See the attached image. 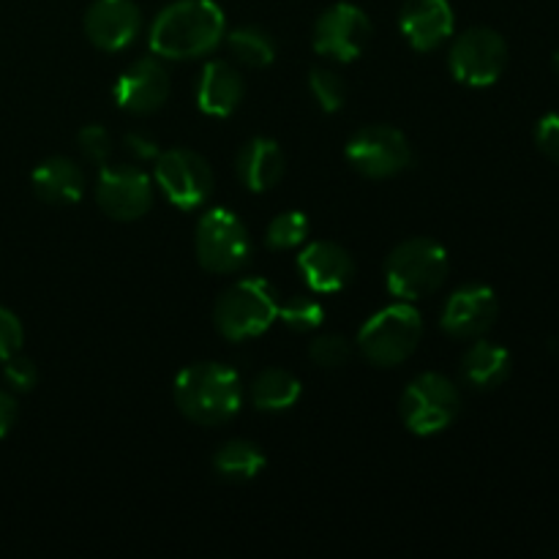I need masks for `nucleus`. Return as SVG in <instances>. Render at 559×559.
Returning <instances> with one entry per match:
<instances>
[{
  "label": "nucleus",
  "mask_w": 559,
  "mask_h": 559,
  "mask_svg": "<svg viewBox=\"0 0 559 559\" xmlns=\"http://www.w3.org/2000/svg\"><path fill=\"white\" fill-rule=\"evenodd\" d=\"M347 162L355 173L371 180H385L404 173L413 164V147L407 136L393 126H364L347 142Z\"/></svg>",
  "instance_id": "nucleus-10"
},
{
  "label": "nucleus",
  "mask_w": 559,
  "mask_h": 559,
  "mask_svg": "<svg viewBox=\"0 0 559 559\" xmlns=\"http://www.w3.org/2000/svg\"><path fill=\"white\" fill-rule=\"evenodd\" d=\"M76 142H80V151L85 153V158H91L93 164H107L109 156H112V136L104 126H85V129L76 134Z\"/></svg>",
  "instance_id": "nucleus-30"
},
{
  "label": "nucleus",
  "mask_w": 559,
  "mask_h": 559,
  "mask_svg": "<svg viewBox=\"0 0 559 559\" xmlns=\"http://www.w3.org/2000/svg\"><path fill=\"white\" fill-rule=\"evenodd\" d=\"M459 407H462V393L437 371H424L404 388L399 399V413H402L404 426L418 437H431L445 431L456 420Z\"/></svg>",
  "instance_id": "nucleus-6"
},
{
  "label": "nucleus",
  "mask_w": 559,
  "mask_h": 559,
  "mask_svg": "<svg viewBox=\"0 0 559 559\" xmlns=\"http://www.w3.org/2000/svg\"><path fill=\"white\" fill-rule=\"evenodd\" d=\"M284 151L271 136H254L235 156L238 180L254 194L273 189L284 175Z\"/></svg>",
  "instance_id": "nucleus-20"
},
{
  "label": "nucleus",
  "mask_w": 559,
  "mask_h": 559,
  "mask_svg": "<svg viewBox=\"0 0 559 559\" xmlns=\"http://www.w3.org/2000/svg\"><path fill=\"white\" fill-rule=\"evenodd\" d=\"M451 260L445 246L431 238H409L391 251L385 262L388 293L399 300L415 304L429 298L445 284Z\"/></svg>",
  "instance_id": "nucleus-4"
},
{
  "label": "nucleus",
  "mask_w": 559,
  "mask_h": 559,
  "mask_svg": "<svg viewBox=\"0 0 559 559\" xmlns=\"http://www.w3.org/2000/svg\"><path fill=\"white\" fill-rule=\"evenodd\" d=\"M246 96V82L240 71L227 60H211L202 69L197 85V107L207 118H229Z\"/></svg>",
  "instance_id": "nucleus-18"
},
{
  "label": "nucleus",
  "mask_w": 559,
  "mask_h": 559,
  "mask_svg": "<svg viewBox=\"0 0 559 559\" xmlns=\"http://www.w3.org/2000/svg\"><path fill=\"white\" fill-rule=\"evenodd\" d=\"M16 415H20V407H16L14 393L0 388V440H3L11 429H14Z\"/></svg>",
  "instance_id": "nucleus-34"
},
{
  "label": "nucleus",
  "mask_w": 559,
  "mask_h": 559,
  "mask_svg": "<svg viewBox=\"0 0 559 559\" xmlns=\"http://www.w3.org/2000/svg\"><path fill=\"white\" fill-rule=\"evenodd\" d=\"M227 47L233 49L235 60L249 69H267L276 60V41L262 27H238L227 36Z\"/></svg>",
  "instance_id": "nucleus-24"
},
{
  "label": "nucleus",
  "mask_w": 559,
  "mask_h": 559,
  "mask_svg": "<svg viewBox=\"0 0 559 559\" xmlns=\"http://www.w3.org/2000/svg\"><path fill=\"white\" fill-rule=\"evenodd\" d=\"M96 202L115 222H136L153 205V178L140 167H102L96 180Z\"/></svg>",
  "instance_id": "nucleus-12"
},
{
  "label": "nucleus",
  "mask_w": 559,
  "mask_h": 559,
  "mask_svg": "<svg viewBox=\"0 0 559 559\" xmlns=\"http://www.w3.org/2000/svg\"><path fill=\"white\" fill-rule=\"evenodd\" d=\"M147 36L156 58H202L227 36V16L213 0H175L158 11Z\"/></svg>",
  "instance_id": "nucleus-1"
},
{
  "label": "nucleus",
  "mask_w": 559,
  "mask_h": 559,
  "mask_svg": "<svg viewBox=\"0 0 559 559\" xmlns=\"http://www.w3.org/2000/svg\"><path fill=\"white\" fill-rule=\"evenodd\" d=\"M278 320V293L267 278L249 276L218 295L213 325L227 342H249L262 336Z\"/></svg>",
  "instance_id": "nucleus-3"
},
{
  "label": "nucleus",
  "mask_w": 559,
  "mask_h": 559,
  "mask_svg": "<svg viewBox=\"0 0 559 559\" xmlns=\"http://www.w3.org/2000/svg\"><path fill=\"white\" fill-rule=\"evenodd\" d=\"M267 459L257 442L249 440H229L213 456V469H216L218 478L229 480V484H246V480H254L257 475L265 469Z\"/></svg>",
  "instance_id": "nucleus-23"
},
{
  "label": "nucleus",
  "mask_w": 559,
  "mask_h": 559,
  "mask_svg": "<svg viewBox=\"0 0 559 559\" xmlns=\"http://www.w3.org/2000/svg\"><path fill=\"white\" fill-rule=\"evenodd\" d=\"M33 194L47 205H76L85 194V173L76 162L66 156L44 158L31 175Z\"/></svg>",
  "instance_id": "nucleus-19"
},
{
  "label": "nucleus",
  "mask_w": 559,
  "mask_h": 559,
  "mask_svg": "<svg viewBox=\"0 0 559 559\" xmlns=\"http://www.w3.org/2000/svg\"><path fill=\"white\" fill-rule=\"evenodd\" d=\"M399 27L418 52H431L453 36L456 16L448 0H407L399 14Z\"/></svg>",
  "instance_id": "nucleus-16"
},
{
  "label": "nucleus",
  "mask_w": 559,
  "mask_h": 559,
  "mask_svg": "<svg viewBox=\"0 0 559 559\" xmlns=\"http://www.w3.org/2000/svg\"><path fill=\"white\" fill-rule=\"evenodd\" d=\"M173 396L183 418L197 426H222L240 413L243 382L229 366L216 360L191 364L175 377Z\"/></svg>",
  "instance_id": "nucleus-2"
},
{
  "label": "nucleus",
  "mask_w": 559,
  "mask_h": 559,
  "mask_svg": "<svg viewBox=\"0 0 559 559\" xmlns=\"http://www.w3.org/2000/svg\"><path fill=\"white\" fill-rule=\"evenodd\" d=\"M309 216L300 211L278 213L265 229V246L273 251H293L309 238Z\"/></svg>",
  "instance_id": "nucleus-25"
},
{
  "label": "nucleus",
  "mask_w": 559,
  "mask_h": 559,
  "mask_svg": "<svg viewBox=\"0 0 559 559\" xmlns=\"http://www.w3.org/2000/svg\"><path fill=\"white\" fill-rule=\"evenodd\" d=\"M142 31V11L134 0H93L85 14V36L102 52H123Z\"/></svg>",
  "instance_id": "nucleus-14"
},
{
  "label": "nucleus",
  "mask_w": 559,
  "mask_h": 559,
  "mask_svg": "<svg viewBox=\"0 0 559 559\" xmlns=\"http://www.w3.org/2000/svg\"><path fill=\"white\" fill-rule=\"evenodd\" d=\"M549 347H551V349H555V353H559V338H555V342H551V344H549Z\"/></svg>",
  "instance_id": "nucleus-35"
},
{
  "label": "nucleus",
  "mask_w": 559,
  "mask_h": 559,
  "mask_svg": "<svg viewBox=\"0 0 559 559\" xmlns=\"http://www.w3.org/2000/svg\"><path fill=\"white\" fill-rule=\"evenodd\" d=\"M278 320L295 333H314L325 320V306L309 295H295L278 304Z\"/></svg>",
  "instance_id": "nucleus-26"
},
{
  "label": "nucleus",
  "mask_w": 559,
  "mask_h": 559,
  "mask_svg": "<svg viewBox=\"0 0 559 559\" xmlns=\"http://www.w3.org/2000/svg\"><path fill=\"white\" fill-rule=\"evenodd\" d=\"M500 314L497 293L486 284H464L445 300L440 325L453 338H480Z\"/></svg>",
  "instance_id": "nucleus-13"
},
{
  "label": "nucleus",
  "mask_w": 559,
  "mask_h": 559,
  "mask_svg": "<svg viewBox=\"0 0 559 559\" xmlns=\"http://www.w3.org/2000/svg\"><path fill=\"white\" fill-rule=\"evenodd\" d=\"M123 145L126 151L131 153L134 158H140V162H156L158 158V145L153 136L142 134V131H129V134L123 136Z\"/></svg>",
  "instance_id": "nucleus-33"
},
{
  "label": "nucleus",
  "mask_w": 559,
  "mask_h": 559,
  "mask_svg": "<svg viewBox=\"0 0 559 559\" xmlns=\"http://www.w3.org/2000/svg\"><path fill=\"white\" fill-rule=\"evenodd\" d=\"M508 66V44L495 27H469L453 41L448 69L467 87H491Z\"/></svg>",
  "instance_id": "nucleus-8"
},
{
  "label": "nucleus",
  "mask_w": 559,
  "mask_h": 559,
  "mask_svg": "<svg viewBox=\"0 0 559 559\" xmlns=\"http://www.w3.org/2000/svg\"><path fill=\"white\" fill-rule=\"evenodd\" d=\"M535 145L546 158L559 164V112H549L535 126Z\"/></svg>",
  "instance_id": "nucleus-32"
},
{
  "label": "nucleus",
  "mask_w": 559,
  "mask_h": 559,
  "mask_svg": "<svg viewBox=\"0 0 559 559\" xmlns=\"http://www.w3.org/2000/svg\"><path fill=\"white\" fill-rule=\"evenodd\" d=\"M115 104L123 112L151 115L169 98V74L158 58H142L118 76L112 87Z\"/></svg>",
  "instance_id": "nucleus-15"
},
{
  "label": "nucleus",
  "mask_w": 559,
  "mask_h": 559,
  "mask_svg": "<svg viewBox=\"0 0 559 559\" xmlns=\"http://www.w3.org/2000/svg\"><path fill=\"white\" fill-rule=\"evenodd\" d=\"M309 91L314 96L317 107L328 115H336L347 104V87L344 80L331 69H311L309 71Z\"/></svg>",
  "instance_id": "nucleus-27"
},
{
  "label": "nucleus",
  "mask_w": 559,
  "mask_h": 559,
  "mask_svg": "<svg viewBox=\"0 0 559 559\" xmlns=\"http://www.w3.org/2000/svg\"><path fill=\"white\" fill-rule=\"evenodd\" d=\"M309 358L322 369H338V366L349 364V358H353V344H349V338L336 336V333H325V336H317L309 344Z\"/></svg>",
  "instance_id": "nucleus-28"
},
{
  "label": "nucleus",
  "mask_w": 559,
  "mask_h": 559,
  "mask_svg": "<svg viewBox=\"0 0 559 559\" xmlns=\"http://www.w3.org/2000/svg\"><path fill=\"white\" fill-rule=\"evenodd\" d=\"M197 260L207 273H238L251 260V235L243 218L227 207H211L197 222Z\"/></svg>",
  "instance_id": "nucleus-7"
},
{
  "label": "nucleus",
  "mask_w": 559,
  "mask_h": 559,
  "mask_svg": "<svg viewBox=\"0 0 559 559\" xmlns=\"http://www.w3.org/2000/svg\"><path fill=\"white\" fill-rule=\"evenodd\" d=\"M555 69H557V74H559V49L555 52Z\"/></svg>",
  "instance_id": "nucleus-36"
},
{
  "label": "nucleus",
  "mask_w": 559,
  "mask_h": 559,
  "mask_svg": "<svg viewBox=\"0 0 559 559\" xmlns=\"http://www.w3.org/2000/svg\"><path fill=\"white\" fill-rule=\"evenodd\" d=\"M300 396L304 385L287 369H262L249 385V399L260 413H287Z\"/></svg>",
  "instance_id": "nucleus-22"
},
{
  "label": "nucleus",
  "mask_w": 559,
  "mask_h": 559,
  "mask_svg": "<svg viewBox=\"0 0 559 559\" xmlns=\"http://www.w3.org/2000/svg\"><path fill=\"white\" fill-rule=\"evenodd\" d=\"M162 194L180 211H197L213 194V169L205 156L189 147H173L158 153L156 175H153Z\"/></svg>",
  "instance_id": "nucleus-9"
},
{
  "label": "nucleus",
  "mask_w": 559,
  "mask_h": 559,
  "mask_svg": "<svg viewBox=\"0 0 559 559\" xmlns=\"http://www.w3.org/2000/svg\"><path fill=\"white\" fill-rule=\"evenodd\" d=\"M459 374L473 391H497L511 377V353L489 338H475L459 364Z\"/></svg>",
  "instance_id": "nucleus-21"
},
{
  "label": "nucleus",
  "mask_w": 559,
  "mask_h": 559,
  "mask_svg": "<svg viewBox=\"0 0 559 559\" xmlns=\"http://www.w3.org/2000/svg\"><path fill=\"white\" fill-rule=\"evenodd\" d=\"M298 267L317 295L342 293L355 276V260L333 240H314L298 254Z\"/></svg>",
  "instance_id": "nucleus-17"
},
{
  "label": "nucleus",
  "mask_w": 559,
  "mask_h": 559,
  "mask_svg": "<svg viewBox=\"0 0 559 559\" xmlns=\"http://www.w3.org/2000/svg\"><path fill=\"white\" fill-rule=\"evenodd\" d=\"M371 20L360 5L355 3H336L320 14L314 22V52L322 58H333L338 63H353L360 58L371 38Z\"/></svg>",
  "instance_id": "nucleus-11"
},
{
  "label": "nucleus",
  "mask_w": 559,
  "mask_h": 559,
  "mask_svg": "<svg viewBox=\"0 0 559 559\" xmlns=\"http://www.w3.org/2000/svg\"><path fill=\"white\" fill-rule=\"evenodd\" d=\"M22 342H25V331H22L20 317L0 306V364L20 353Z\"/></svg>",
  "instance_id": "nucleus-31"
},
{
  "label": "nucleus",
  "mask_w": 559,
  "mask_h": 559,
  "mask_svg": "<svg viewBox=\"0 0 559 559\" xmlns=\"http://www.w3.org/2000/svg\"><path fill=\"white\" fill-rule=\"evenodd\" d=\"M3 380L5 385L11 388L14 393H27L36 388L38 382V369L31 358L25 355H11L9 360H3Z\"/></svg>",
  "instance_id": "nucleus-29"
},
{
  "label": "nucleus",
  "mask_w": 559,
  "mask_h": 559,
  "mask_svg": "<svg viewBox=\"0 0 559 559\" xmlns=\"http://www.w3.org/2000/svg\"><path fill=\"white\" fill-rule=\"evenodd\" d=\"M424 336V317L407 300L385 306L358 331V349L377 369L404 364L418 349Z\"/></svg>",
  "instance_id": "nucleus-5"
}]
</instances>
